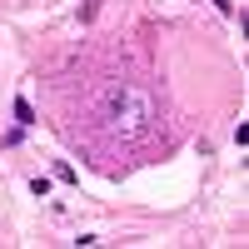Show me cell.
<instances>
[{"label": "cell", "mask_w": 249, "mask_h": 249, "mask_svg": "<svg viewBox=\"0 0 249 249\" xmlns=\"http://www.w3.org/2000/svg\"><path fill=\"white\" fill-rule=\"evenodd\" d=\"M100 120H105V130L115 140H140L144 130H150V120H155V105H150V95H144L140 85H124V80H115V85L100 95Z\"/></svg>", "instance_id": "1"}, {"label": "cell", "mask_w": 249, "mask_h": 249, "mask_svg": "<svg viewBox=\"0 0 249 249\" xmlns=\"http://www.w3.org/2000/svg\"><path fill=\"white\" fill-rule=\"evenodd\" d=\"M15 120H20V124H35V110H30V100H25V95L15 100Z\"/></svg>", "instance_id": "2"}, {"label": "cell", "mask_w": 249, "mask_h": 249, "mask_svg": "<svg viewBox=\"0 0 249 249\" xmlns=\"http://www.w3.org/2000/svg\"><path fill=\"white\" fill-rule=\"evenodd\" d=\"M30 195L45 199V195H50V179H45V175H35V179H30Z\"/></svg>", "instance_id": "3"}]
</instances>
